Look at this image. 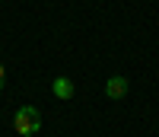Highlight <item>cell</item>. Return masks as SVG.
I'll return each mask as SVG.
<instances>
[{
    "mask_svg": "<svg viewBox=\"0 0 159 137\" xmlns=\"http://www.w3.org/2000/svg\"><path fill=\"white\" fill-rule=\"evenodd\" d=\"M38 128H42V115H38V108L32 105H22L16 115H13V131L22 134V137H32Z\"/></svg>",
    "mask_w": 159,
    "mask_h": 137,
    "instance_id": "6da1fadb",
    "label": "cell"
},
{
    "mask_svg": "<svg viewBox=\"0 0 159 137\" xmlns=\"http://www.w3.org/2000/svg\"><path fill=\"white\" fill-rule=\"evenodd\" d=\"M105 96H108V99H124L127 96V80L124 77H111L108 83H105Z\"/></svg>",
    "mask_w": 159,
    "mask_h": 137,
    "instance_id": "7a4b0ae2",
    "label": "cell"
},
{
    "mask_svg": "<svg viewBox=\"0 0 159 137\" xmlns=\"http://www.w3.org/2000/svg\"><path fill=\"white\" fill-rule=\"evenodd\" d=\"M51 89H54L57 99H73V92H76V89H73V80H67V77H57Z\"/></svg>",
    "mask_w": 159,
    "mask_h": 137,
    "instance_id": "3957f363",
    "label": "cell"
},
{
    "mask_svg": "<svg viewBox=\"0 0 159 137\" xmlns=\"http://www.w3.org/2000/svg\"><path fill=\"white\" fill-rule=\"evenodd\" d=\"M0 89H3V64H0Z\"/></svg>",
    "mask_w": 159,
    "mask_h": 137,
    "instance_id": "277c9868",
    "label": "cell"
}]
</instances>
